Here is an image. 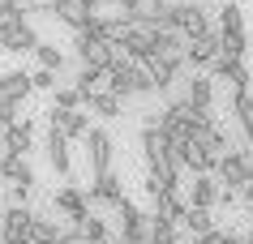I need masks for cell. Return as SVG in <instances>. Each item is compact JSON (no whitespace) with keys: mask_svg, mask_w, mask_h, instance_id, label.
<instances>
[{"mask_svg":"<svg viewBox=\"0 0 253 244\" xmlns=\"http://www.w3.org/2000/svg\"><path fill=\"white\" fill-rule=\"evenodd\" d=\"M168 30H180L189 39H202V35H211V9L202 0H176L172 17H168Z\"/></svg>","mask_w":253,"mask_h":244,"instance_id":"cell-1","label":"cell"},{"mask_svg":"<svg viewBox=\"0 0 253 244\" xmlns=\"http://www.w3.org/2000/svg\"><path fill=\"white\" fill-rule=\"evenodd\" d=\"M73 47H78V60H82V65L103 69V73L116 65V60H129L120 43H103V39H90V35H78V39H73Z\"/></svg>","mask_w":253,"mask_h":244,"instance_id":"cell-2","label":"cell"},{"mask_svg":"<svg viewBox=\"0 0 253 244\" xmlns=\"http://www.w3.org/2000/svg\"><path fill=\"white\" fill-rule=\"evenodd\" d=\"M112 154H116V141L107 129H90L86 133V163H90V176H107L112 172Z\"/></svg>","mask_w":253,"mask_h":244,"instance_id":"cell-3","label":"cell"},{"mask_svg":"<svg viewBox=\"0 0 253 244\" xmlns=\"http://www.w3.org/2000/svg\"><path fill=\"white\" fill-rule=\"evenodd\" d=\"M30 227H35V210H30V206H9V210L0 214V244L30 240Z\"/></svg>","mask_w":253,"mask_h":244,"instance_id":"cell-4","label":"cell"},{"mask_svg":"<svg viewBox=\"0 0 253 244\" xmlns=\"http://www.w3.org/2000/svg\"><path fill=\"white\" fill-rule=\"evenodd\" d=\"M52 206L69 218V223H78V218L90 214V193L82 189V184H65V189H56V193H52Z\"/></svg>","mask_w":253,"mask_h":244,"instance_id":"cell-5","label":"cell"},{"mask_svg":"<svg viewBox=\"0 0 253 244\" xmlns=\"http://www.w3.org/2000/svg\"><path fill=\"white\" fill-rule=\"evenodd\" d=\"M47 129H60L69 141H86V133H90V116H86V111L47 107Z\"/></svg>","mask_w":253,"mask_h":244,"instance_id":"cell-6","label":"cell"},{"mask_svg":"<svg viewBox=\"0 0 253 244\" xmlns=\"http://www.w3.org/2000/svg\"><path fill=\"white\" fill-rule=\"evenodd\" d=\"M86 193H90V202L107 206V210H120V206L129 202V197H125V180H120L116 172H107V176H94Z\"/></svg>","mask_w":253,"mask_h":244,"instance_id":"cell-7","label":"cell"},{"mask_svg":"<svg viewBox=\"0 0 253 244\" xmlns=\"http://www.w3.org/2000/svg\"><path fill=\"white\" fill-rule=\"evenodd\" d=\"M137 141H142L146 163H150V159H163V154L172 150V137H168V129L159 124V111H150V116H146V124H142V137H137Z\"/></svg>","mask_w":253,"mask_h":244,"instance_id":"cell-8","label":"cell"},{"mask_svg":"<svg viewBox=\"0 0 253 244\" xmlns=\"http://www.w3.org/2000/svg\"><path fill=\"white\" fill-rule=\"evenodd\" d=\"M219 56H223V39H219V30L202 35V39H189V65H193V69H214Z\"/></svg>","mask_w":253,"mask_h":244,"instance_id":"cell-9","label":"cell"},{"mask_svg":"<svg viewBox=\"0 0 253 244\" xmlns=\"http://www.w3.org/2000/svg\"><path fill=\"white\" fill-rule=\"evenodd\" d=\"M43 150H47V163H52L56 176H73V154H69V137L60 133V129H47V141H43Z\"/></svg>","mask_w":253,"mask_h":244,"instance_id":"cell-10","label":"cell"},{"mask_svg":"<svg viewBox=\"0 0 253 244\" xmlns=\"http://www.w3.org/2000/svg\"><path fill=\"white\" fill-rule=\"evenodd\" d=\"M189 206H198V210L223 206V184H219V176H193V184H189Z\"/></svg>","mask_w":253,"mask_h":244,"instance_id":"cell-11","label":"cell"},{"mask_svg":"<svg viewBox=\"0 0 253 244\" xmlns=\"http://www.w3.org/2000/svg\"><path fill=\"white\" fill-rule=\"evenodd\" d=\"M52 13H56V22H65L73 35H78V30H86L94 17H99L90 4H86V0H56V9H52Z\"/></svg>","mask_w":253,"mask_h":244,"instance_id":"cell-12","label":"cell"},{"mask_svg":"<svg viewBox=\"0 0 253 244\" xmlns=\"http://www.w3.org/2000/svg\"><path fill=\"white\" fill-rule=\"evenodd\" d=\"M185 210H189V197L180 189H168V193H159V197H150V214L163 218V223H180Z\"/></svg>","mask_w":253,"mask_h":244,"instance_id":"cell-13","label":"cell"},{"mask_svg":"<svg viewBox=\"0 0 253 244\" xmlns=\"http://www.w3.org/2000/svg\"><path fill=\"white\" fill-rule=\"evenodd\" d=\"M159 60H168L172 69H185L189 65V35H180V30H163L159 35Z\"/></svg>","mask_w":253,"mask_h":244,"instance_id":"cell-14","label":"cell"},{"mask_svg":"<svg viewBox=\"0 0 253 244\" xmlns=\"http://www.w3.org/2000/svg\"><path fill=\"white\" fill-rule=\"evenodd\" d=\"M107 90L120 99H133L137 95V65L133 60H116V65L107 69Z\"/></svg>","mask_w":253,"mask_h":244,"instance_id":"cell-15","label":"cell"},{"mask_svg":"<svg viewBox=\"0 0 253 244\" xmlns=\"http://www.w3.org/2000/svg\"><path fill=\"white\" fill-rule=\"evenodd\" d=\"M211 77L214 81H227V86H232V90H249V69H245V60H227V56H219V60H214V69H211Z\"/></svg>","mask_w":253,"mask_h":244,"instance_id":"cell-16","label":"cell"},{"mask_svg":"<svg viewBox=\"0 0 253 244\" xmlns=\"http://www.w3.org/2000/svg\"><path fill=\"white\" fill-rule=\"evenodd\" d=\"M39 30L30 26V22H22V26H13L4 39H0V52H9V56H26V52H35L39 47Z\"/></svg>","mask_w":253,"mask_h":244,"instance_id":"cell-17","label":"cell"},{"mask_svg":"<svg viewBox=\"0 0 253 244\" xmlns=\"http://www.w3.org/2000/svg\"><path fill=\"white\" fill-rule=\"evenodd\" d=\"M214 176H219V184H227V189H245V184H249V167H245V159H240V150H232V154L219 159Z\"/></svg>","mask_w":253,"mask_h":244,"instance_id":"cell-18","label":"cell"},{"mask_svg":"<svg viewBox=\"0 0 253 244\" xmlns=\"http://www.w3.org/2000/svg\"><path fill=\"white\" fill-rule=\"evenodd\" d=\"M30 146H35V124L30 120H17L13 129L0 133V154H26Z\"/></svg>","mask_w":253,"mask_h":244,"instance_id":"cell-19","label":"cell"},{"mask_svg":"<svg viewBox=\"0 0 253 244\" xmlns=\"http://www.w3.org/2000/svg\"><path fill=\"white\" fill-rule=\"evenodd\" d=\"M0 180L4 184H30L35 189V167L26 163V154H0Z\"/></svg>","mask_w":253,"mask_h":244,"instance_id":"cell-20","label":"cell"},{"mask_svg":"<svg viewBox=\"0 0 253 244\" xmlns=\"http://www.w3.org/2000/svg\"><path fill=\"white\" fill-rule=\"evenodd\" d=\"M185 99L193 103V107H206V111H214V77H185Z\"/></svg>","mask_w":253,"mask_h":244,"instance_id":"cell-21","label":"cell"},{"mask_svg":"<svg viewBox=\"0 0 253 244\" xmlns=\"http://www.w3.org/2000/svg\"><path fill=\"white\" fill-rule=\"evenodd\" d=\"M232 116H236V129L245 137V146H253V95L249 90L232 95Z\"/></svg>","mask_w":253,"mask_h":244,"instance_id":"cell-22","label":"cell"},{"mask_svg":"<svg viewBox=\"0 0 253 244\" xmlns=\"http://www.w3.org/2000/svg\"><path fill=\"white\" fill-rule=\"evenodd\" d=\"M30 90H35V81H30V73L26 69H13V73H4V103H26L30 99Z\"/></svg>","mask_w":253,"mask_h":244,"instance_id":"cell-23","label":"cell"},{"mask_svg":"<svg viewBox=\"0 0 253 244\" xmlns=\"http://www.w3.org/2000/svg\"><path fill=\"white\" fill-rule=\"evenodd\" d=\"M86 107H90L94 116H103V120H120V116H125V99L112 95V90H99V95L86 99Z\"/></svg>","mask_w":253,"mask_h":244,"instance_id":"cell-24","label":"cell"},{"mask_svg":"<svg viewBox=\"0 0 253 244\" xmlns=\"http://www.w3.org/2000/svg\"><path fill=\"white\" fill-rule=\"evenodd\" d=\"M65 231H69V227H60L56 218L35 214V227H30V244H60V240H65Z\"/></svg>","mask_w":253,"mask_h":244,"instance_id":"cell-25","label":"cell"},{"mask_svg":"<svg viewBox=\"0 0 253 244\" xmlns=\"http://www.w3.org/2000/svg\"><path fill=\"white\" fill-rule=\"evenodd\" d=\"M180 231H189V236H206V231H214V210H198V206H189L185 218H180Z\"/></svg>","mask_w":253,"mask_h":244,"instance_id":"cell-26","label":"cell"},{"mask_svg":"<svg viewBox=\"0 0 253 244\" xmlns=\"http://www.w3.org/2000/svg\"><path fill=\"white\" fill-rule=\"evenodd\" d=\"M73 86H78L82 95L90 99V95H99V90H107V73H103V69L82 65V69H78V81H73Z\"/></svg>","mask_w":253,"mask_h":244,"instance_id":"cell-27","label":"cell"},{"mask_svg":"<svg viewBox=\"0 0 253 244\" xmlns=\"http://www.w3.org/2000/svg\"><path fill=\"white\" fill-rule=\"evenodd\" d=\"M219 30H223V35H249V30H245V13H240V4L223 0V9H219Z\"/></svg>","mask_w":253,"mask_h":244,"instance_id":"cell-28","label":"cell"},{"mask_svg":"<svg viewBox=\"0 0 253 244\" xmlns=\"http://www.w3.org/2000/svg\"><path fill=\"white\" fill-rule=\"evenodd\" d=\"M52 95H56L52 107H65V111H82V107H86V95H82L78 86H69V81H60Z\"/></svg>","mask_w":253,"mask_h":244,"instance_id":"cell-29","label":"cell"},{"mask_svg":"<svg viewBox=\"0 0 253 244\" xmlns=\"http://www.w3.org/2000/svg\"><path fill=\"white\" fill-rule=\"evenodd\" d=\"M35 60H39V69H52V73L65 69V52H60L56 43H39V47H35Z\"/></svg>","mask_w":253,"mask_h":244,"instance_id":"cell-30","label":"cell"},{"mask_svg":"<svg viewBox=\"0 0 253 244\" xmlns=\"http://www.w3.org/2000/svg\"><path fill=\"white\" fill-rule=\"evenodd\" d=\"M219 39H223V56H227V60H245V52H249V35H223V30H219Z\"/></svg>","mask_w":253,"mask_h":244,"instance_id":"cell-31","label":"cell"},{"mask_svg":"<svg viewBox=\"0 0 253 244\" xmlns=\"http://www.w3.org/2000/svg\"><path fill=\"white\" fill-rule=\"evenodd\" d=\"M73 227H82V231H86V236H90L94 244H99V240H107V223H103V218H94V214L78 218V223H73Z\"/></svg>","mask_w":253,"mask_h":244,"instance_id":"cell-32","label":"cell"},{"mask_svg":"<svg viewBox=\"0 0 253 244\" xmlns=\"http://www.w3.org/2000/svg\"><path fill=\"white\" fill-rule=\"evenodd\" d=\"M30 81H35V90H56V86H60V73H52V69H35Z\"/></svg>","mask_w":253,"mask_h":244,"instance_id":"cell-33","label":"cell"},{"mask_svg":"<svg viewBox=\"0 0 253 244\" xmlns=\"http://www.w3.org/2000/svg\"><path fill=\"white\" fill-rule=\"evenodd\" d=\"M30 193H35L30 184H9V206H26Z\"/></svg>","mask_w":253,"mask_h":244,"instance_id":"cell-34","label":"cell"},{"mask_svg":"<svg viewBox=\"0 0 253 244\" xmlns=\"http://www.w3.org/2000/svg\"><path fill=\"white\" fill-rule=\"evenodd\" d=\"M193 244H227V231H206V236H193Z\"/></svg>","mask_w":253,"mask_h":244,"instance_id":"cell-35","label":"cell"},{"mask_svg":"<svg viewBox=\"0 0 253 244\" xmlns=\"http://www.w3.org/2000/svg\"><path fill=\"white\" fill-rule=\"evenodd\" d=\"M60 244H94V240H90V236H86L82 227H69V231H65V240H60Z\"/></svg>","mask_w":253,"mask_h":244,"instance_id":"cell-36","label":"cell"},{"mask_svg":"<svg viewBox=\"0 0 253 244\" xmlns=\"http://www.w3.org/2000/svg\"><path fill=\"white\" fill-rule=\"evenodd\" d=\"M116 13H146V0H120Z\"/></svg>","mask_w":253,"mask_h":244,"instance_id":"cell-37","label":"cell"},{"mask_svg":"<svg viewBox=\"0 0 253 244\" xmlns=\"http://www.w3.org/2000/svg\"><path fill=\"white\" fill-rule=\"evenodd\" d=\"M240 202H245V210H249V214H253V180H249V184H245V189H240Z\"/></svg>","mask_w":253,"mask_h":244,"instance_id":"cell-38","label":"cell"},{"mask_svg":"<svg viewBox=\"0 0 253 244\" xmlns=\"http://www.w3.org/2000/svg\"><path fill=\"white\" fill-rule=\"evenodd\" d=\"M227 244H245V236H232V231H227Z\"/></svg>","mask_w":253,"mask_h":244,"instance_id":"cell-39","label":"cell"},{"mask_svg":"<svg viewBox=\"0 0 253 244\" xmlns=\"http://www.w3.org/2000/svg\"><path fill=\"white\" fill-rule=\"evenodd\" d=\"M0 95H4V73H0Z\"/></svg>","mask_w":253,"mask_h":244,"instance_id":"cell-40","label":"cell"},{"mask_svg":"<svg viewBox=\"0 0 253 244\" xmlns=\"http://www.w3.org/2000/svg\"><path fill=\"white\" fill-rule=\"evenodd\" d=\"M245 244H253V231H249V236H245Z\"/></svg>","mask_w":253,"mask_h":244,"instance_id":"cell-41","label":"cell"},{"mask_svg":"<svg viewBox=\"0 0 253 244\" xmlns=\"http://www.w3.org/2000/svg\"><path fill=\"white\" fill-rule=\"evenodd\" d=\"M120 244H129V240H120Z\"/></svg>","mask_w":253,"mask_h":244,"instance_id":"cell-42","label":"cell"},{"mask_svg":"<svg viewBox=\"0 0 253 244\" xmlns=\"http://www.w3.org/2000/svg\"><path fill=\"white\" fill-rule=\"evenodd\" d=\"M232 4H236V0H232Z\"/></svg>","mask_w":253,"mask_h":244,"instance_id":"cell-43","label":"cell"}]
</instances>
